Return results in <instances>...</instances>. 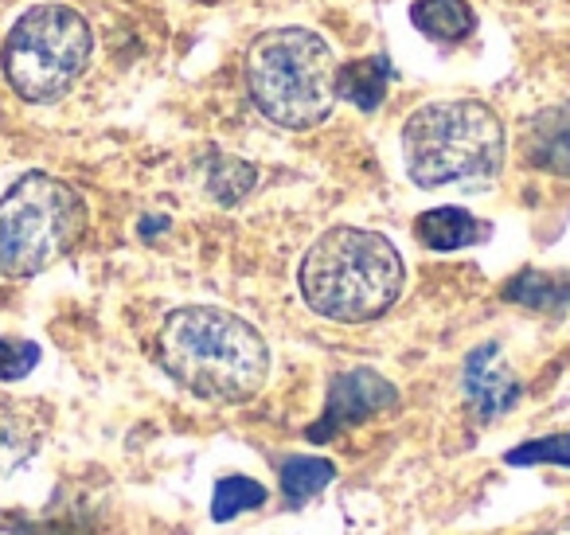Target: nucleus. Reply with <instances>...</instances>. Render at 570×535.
I'll return each mask as SVG.
<instances>
[{
    "instance_id": "9d476101",
    "label": "nucleus",
    "mask_w": 570,
    "mask_h": 535,
    "mask_svg": "<svg viewBox=\"0 0 570 535\" xmlns=\"http://www.w3.org/2000/svg\"><path fill=\"white\" fill-rule=\"evenodd\" d=\"M48 434V410L28 402H0V473H12L40 449Z\"/></svg>"
},
{
    "instance_id": "9b49d317",
    "label": "nucleus",
    "mask_w": 570,
    "mask_h": 535,
    "mask_svg": "<svg viewBox=\"0 0 570 535\" xmlns=\"http://www.w3.org/2000/svg\"><path fill=\"white\" fill-rule=\"evenodd\" d=\"M414 235L430 251H461V246L489 239V223L469 215L465 207H430L414 220Z\"/></svg>"
},
{
    "instance_id": "1a4fd4ad",
    "label": "nucleus",
    "mask_w": 570,
    "mask_h": 535,
    "mask_svg": "<svg viewBox=\"0 0 570 535\" xmlns=\"http://www.w3.org/2000/svg\"><path fill=\"white\" fill-rule=\"evenodd\" d=\"M523 160L554 176H570V103L535 114L523 126Z\"/></svg>"
},
{
    "instance_id": "f3484780",
    "label": "nucleus",
    "mask_w": 570,
    "mask_h": 535,
    "mask_svg": "<svg viewBox=\"0 0 570 535\" xmlns=\"http://www.w3.org/2000/svg\"><path fill=\"white\" fill-rule=\"evenodd\" d=\"M207 188H212V196L219 204H238L254 188V168L243 165V160H215Z\"/></svg>"
},
{
    "instance_id": "7ed1b4c3",
    "label": "nucleus",
    "mask_w": 570,
    "mask_h": 535,
    "mask_svg": "<svg viewBox=\"0 0 570 535\" xmlns=\"http://www.w3.org/2000/svg\"><path fill=\"white\" fill-rule=\"evenodd\" d=\"M504 121L476 98H442L419 106L403 129L406 173L419 188L489 184L504 168Z\"/></svg>"
},
{
    "instance_id": "f257e3e1",
    "label": "nucleus",
    "mask_w": 570,
    "mask_h": 535,
    "mask_svg": "<svg viewBox=\"0 0 570 535\" xmlns=\"http://www.w3.org/2000/svg\"><path fill=\"white\" fill-rule=\"evenodd\" d=\"M157 348L168 376L207 402H246L269 376V352L258 329L215 305L168 313Z\"/></svg>"
},
{
    "instance_id": "39448f33",
    "label": "nucleus",
    "mask_w": 570,
    "mask_h": 535,
    "mask_svg": "<svg viewBox=\"0 0 570 535\" xmlns=\"http://www.w3.org/2000/svg\"><path fill=\"white\" fill-rule=\"evenodd\" d=\"M87 231V204L67 181L28 173L0 196V278H32L56 266Z\"/></svg>"
},
{
    "instance_id": "dca6fc26",
    "label": "nucleus",
    "mask_w": 570,
    "mask_h": 535,
    "mask_svg": "<svg viewBox=\"0 0 570 535\" xmlns=\"http://www.w3.org/2000/svg\"><path fill=\"white\" fill-rule=\"evenodd\" d=\"M262 504H266V488H262L258 480L223 477L212 496V516L219 519V524H227V519L243 516V512H250V508H262Z\"/></svg>"
},
{
    "instance_id": "a211bd4d",
    "label": "nucleus",
    "mask_w": 570,
    "mask_h": 535,
    "mask_svg": "<svg viewBox=\"0 0 570 535\" xmlns=\"http://www.w3.org/2000/svg\"><path fill=\"white\" fill-rule=\"evenodd\" d=\"M40 363V344L17 337H0V383H12V379H24L28 371H36Z\"/></svg>"
},
{
    "instance_id": "6ab92c4d",
    "label": "nucleus",
    "mask_w": 570,
    "mask_h": 535,
    "mask_svg": "<svg viewBox=\"0 0 570 535\" xmlns=\"http://www.w3.org/2000/svg\"><path fill=\"white\" fill-rule=\"evenodd\" d=\"M508 465H570V434L528 441V446L508 454Z\"/></svg>"
},
{
    "instance_id": "423d86ee",
    "label": "nucleus",
    "mask_w": 570,
    "mask_h": 535,
    "mask_svg": "<svg viewBox=\"0 0 570 535\" xmlns=\"http://www.w3.org/2000/svg\"><path fill=\"white\" fill-rule=\"evenodd\" d=\"M95 36L71 4H36L12 25L0 64L24 103H56L87 75Z\"/></svg>"
},
{
    "instance_id": "6e6552de",
    "label": "nucleus",
    "mask_w": 570,
    "mask_h": 535,
    "mask_svg": "<svg viewBox=\"0 0 570 535\" xmlns=\"http://www.w3.org/2000/svg\"><path fill=\"white\" fill-rule=\"evenodd\" d=\"M515 399H520V383L500 360V344H481L465 363V402L473 418H481V422L500 418L515 407Z\"/></svg>"
},
{
    "instance_id": "0eeeda50",
    "label": "nucleus",
    "mask_w": 570,
    "mask_h": 535,
    "mask_svg": "<svg viewBox=\"0 0 570 535\" xmlns=\"http://www.w3.org/2000/svg\"><path fill=\"white\" fill-rule=\"evenodd\" d=\"M395 402H399L395 383H387L380 371H372V368L341 371V376H333V383H328L325 415L309 426V441H333L341 430L383 415V410H391Z\"/></svg>"
},
{
    "instance_id": "f8f14e48",
    "label": "nucleus",
    "mask_w": 570,
    "mask_h": 535,
    "mask_svg": "<svg viewBox=\"0 0 570 535\" xmlns=\"http://www.w3.org/2000/svg\"><path fill=\"white\" fill-rule=\"evenodd\" d=\"M411 20L422 36L438 43H458L473 32L476 17L465 0H419L411 9Z\"/></svg>"
},
{
    "instance_id": "2eb2a0df",
    "label": "nucleus",
    "mask_w": 570,
    "mask_h": 535,
    "mask_svg": "<svg viewBox=\"0 0 570 535\" xmlns=\"http://www.w3.org/2000/svg\"><path fill=\"white\" fill-rule=\"evenodd\" d=\"M508 301H520L531 309H559L570 301V282L567 278L535 274V270H523L515 282H508Z\"/></svg>"
},
{
    "instance_id": "20e7f679",
    "label": "nucleus",
    "mask_w": 570,
    "mask_h": 535,
    "mask_svg": "<svg viewBox=\"0 0 570 535\" xmlns=\"http://www.w3.org/2000/svg\"><path fill=\"white\" fill-rule=\"evenodd\" d=\"M336 56L309 28H269L246 51V87L266 121L282 129H313L333 118Z\"/></svg>"
},
{
    "instance_id": "f03ea898",
    "label": "nucleus",
    "mask_w": 570,
    "mask_h": 535,
    "mask_svg": "<svg viewBox=\"0 0 570 535\" xmlns=\"http://www.w3.org/2000/svg\"><path fill=\"white\" fill-rule=\"evenodd\" d=\"M406 282L403 259L387 235L333 227L302 259V298L313 313L341 324H364L399 301Z\"/></svg>"
},
{
    "instance_id": "ddd939ff",
    "label": "nucleus",
    "mask_w": 570,
    "mask_h": 535,
    "mask_svg": "<svg viewBox=\"0 0 570 535\" xmlns=\"http://www.w3.org/2000/svg\"><path fill=\"white\" fill-rule=\"evenodd\" d=\"M387 79H391V64L387 56H372L360 59V64L336 67V95L352 98L360 110H380L383 95H387Z\"/></svg>"
},
{
    "instance_id": "4468645a",
    "label": "nucleus",
    "mask_w": 570,
    "mask_h": 535,
    "mask_svg": "<svg viewBox=\"0 0 570 535\" xmlns=\"http://www.w3.org/2000/svg\"><path fill=\"white\" fill-rule=\"evenodd\" d=\"M336 477L333 461L325 457H289L282 465V493L289 504H305L317 493H325V485Z\"/></svg>"
}]
</instances>
